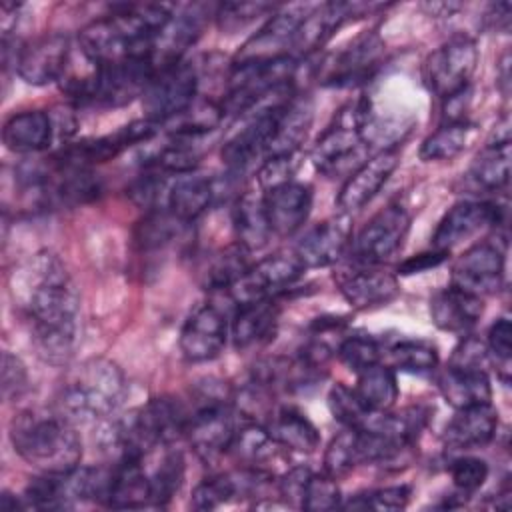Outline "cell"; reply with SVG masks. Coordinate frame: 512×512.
Instances as JSON below:
<instances>
[{"label": "cell", "instance_id": "30bf717a", "mask_svg": "<svg viewBox=\"0 0 512 512\" xmlns=\"http://www.w3.org/2000/svg\"><path fill=\"white\" fill-rule=\"evenodd\" d=\"M410 214L402 204H388L378 210L350 242L356 264L380 266L390 260L410 232Z\"/></svg>", "mask_w": 512, "mask_h": 512}, {"label": "cell", "instance_id": "5bb4252c", "mask_svg": "<svg viewBox=\"0 0 512 512\" xmlns=\"http://www.w3.org/2000/svg\"><path fill=\"white\" fill-rule=\"evenodd\" d=\"M506 220V206L498 200H462L438 222L432 234V248L452 250L486 226H500Z\"/></svg>", "mask_w": 512, "mask_h": 512}, {"label": "cell", "instance_id": "7a4b0ae2", "mask_svg": "<svg viewBox=\"0 0 512 512\" xmlns=\"http://www.w3.org/2000/svg\"><path fill=\"white\" fill-rule=\"evenodd\" d=\"M172 14L166 4H118L80 30V50L94 66L150 58L154 40Z\"/></svg>", "mask_w": 512, "mask_h": 512}, {"label": "cell", "instance_id": "74e56055", "mask_svg": "<svg viewBox=\"0 0 512 512\" xmlns=\"http://www.w3.org/2000/svg\"><path fill=\"white\" fill-rule=\"evenodd\" d=\"M384 356H388L390 368L410 374L432 372L438 368L440 362L436 344L422 338H402L392 346L384 348Z\"/></svg>", "mask_w": 512, "mask_h": 512}, {"label": "cell", "instance_id": "277c9868", "mask_svg": "<svg viewBox=\"0 0 512 512\" xmlns=\"http://www.w3.org/2000/svg\"><path fill=\"white\" fill-rule=\"evenodd\" d=\"M126 398V378L108 358H88L72 368L58 392V412L72 424L102 422L116 414Z\"/></svg>", "mask_w": 512, "mask_h": 512}, {"label": "cell", "instance_id": "4dcf8cb0", "mask_svg": "<svg viewBox=\"0 0 512 512\" xmlns=\"http://www.w3.org/2000/svg\"><path fill=\"white\" fill-rule=\"evenodd\" d=\"M144 460L146 458H120L112 466L106 506L132 510L152 506L150 474L144 466Z\"/></svg>", "mask_w": 512, "mask_h": 512}, {"label": "cell", "instance_id": "d590c367", "mask_svg": "<svg viewBox=\"0 0 512 512\" xmlns=\"http://www.w3.org/2000/svg\"><path fill=\"white\" fill-rule=\"evenodd\" d=\"M280 446L270 436L268 428L264 424L252 422L242 428H236V434L232 438V444L228 452L244 466V468H256L266 470L264 464L276 456V450ZM268 472V470H266Z\"/></svg>", "mask_w": 512, "mask_h": 512}, {"label": "cell", "instance_id": "ac0fdd59", "mask_svg": "<svg viewBox=\"0 0 512 512\" xmlns=\"http://www.w3.org/2000/svg\"><path fill=\"white\" fill-rule=\"evenodd\" d=\"M352 242V218L348 214H336L316 226H312L296 244L294 256L308 268H326L336 264Z\"/></svg>", "mask_w": 512, "mask_h": 512}, {"label": "cell", "instance_id": "c3c4849f", "mask_svg": "<svg viewBox=\"0 0 512 512\" xmlns=\"http://www.w3.org/2000/svg\"><path fill=\"white\" fill-rule=\"evenodd\" d=\"M410 500V486L396 484L356 494L344 508L352 510H402Z\"/></svg>", "mask_w": 512, "mask_h": 512}, {"label": "cell", "instance_id": "83f0119b", "mask_svg": "<svg viewBox=\"0 0 512 512\" xmlns=\"http://www.w3.org/2000/svg\"><path fill=\"white\" fill-rule=\"evenodd\" d=\"M56 138L52 114L46 110H22L12 114L2 128V142L14 154H36L50 148Z\"/></svg>", "mask_w": 512, "mask_h": 512}, {"label": "cell", "instance_id": "6da1fadb", "mask_svg": "<svg viewBox=\"0 0 512 512\" xmlns=\"http://www.w3.org/2000/svg\"><path fill=\"white\" fill-rule=\"evenodd\" d=\"M14 302L30 322L38 354L62 366L70 360L80 314V294L66 266L56 254L38 252L10 280Z\"/></svg>", "mask_w": 512, "mask_h": 512}, {"label": "cell", "instance_id": "ba28073f", "mask_svg": "<svg viewBox=\"0 0 512 512\" xmlns=\"http://www.w3.org/2000/svg\"><path fill=\"white\" fill-rule=\"evenodd\" d=\"M236 428L232 402L224 394L204 390L196 408L190 410L186 440L202 460L212 462L228 452Z\"/></svg>", "mask_w": 512, "mask_h": 512}, {"label": "cell", "instance_id": "603a6c76", "mask_svg": "<svg viewBox=\"0 0 512 512\" xmlns=\"http://www.w3.org/2000/svg\"><path fill=\"white\" fill-rule=\"evenodd\" d=\"M384 52V44L376 34H364L356 38L348 48L334 56L328 66L326 86H356L366 82L378 68Z\"/></svg>", "mask_w": 512, "mask_h": 512}, {"label": "cell", "instance_id": "ffe728a7", "mask_svg": "<svg viewBox=\"0 0 512 512\" xmlns=\"http://www.w3.org/2000/svg\"><path fill=\"white\" fill-rule=\"evenodd\" d=\"M336 282L344 300L356 310L386 306L400 294L398 276L380 266L356 264L352 270H342Z\"/></svg>", "mask_w": 512, "mask_h": 512}, {"label": "cell", "instance_id": "484cf974", "mask_svg": "<svg viewBox=\"0 0 512 512\" xmlns=\"http://www.w3.org/2000/svg\"><path fill=\"white\" fill-rule=\"evenodd\" d=\"M498 410L490 404H476L456 410L448 420L442 440L450 450H474L482 448L496 436Z\"/></svg>", "mask_w": 512, "mask_h": 512}, {"label": "cell", "instance_id": "ee69618b", "mask_svg": "<svg viewBox=\"0 0 512 512\" xmlns=\"http://www.w3.org/2000/svg\"><path fill=\"white\" fill-rule=\"evenodd\" d=\"M356 466H358L356 430L344 428L326 446V452H324V472L338 480V478L350 474Z\"/></svg>", "mask_w": 512, "mask_h": 512}, {"label": "cell", "instance_id": "60d3db41", "mask_svg": "<svg viewBox=\"0 0 512 512\" xmlns=\"http://www.w3.org/2000/svg\"><path fill=\"white\" fill-rule=\"evenodd\" d=\"M152 488V506H166L184 482V456L180 450H170L166 446L158 466L148 472Z\"/></svg>", "mask_w": 512, "mask_h": 512}, {"label": "cell", "instance_id": "9a60e30c", "mask_svg": "<svg viewBox=\"0 0 512 512\" xmlns=\"http://www.w3.org/2000/svg\"><path fill=\"white\" fill-rule=\"evenodd\" d=\"M398 164H400V150L396 146L382 148L376 154H372L342 184L336 196L338 212L352 216L356 210L364 208L380 192V188L390 180Z\"/></svg>", "mask_w": 512, "mask_h": 512}, {"label": "cell", "instance_id": "d4e9b609", "mask_svg": "<svg viewBox=\"0 0 512 512\" xmlns=\"http://www.w3.org/2000/svg\"><path fill=\"white\" fill-rule=\"evenodd\" d=\"M314 120L312 100L304 94H294L280 110L268 140L264 160L280 156H296L304 144Z\"/></svg>", "mask_w": 512, "mask_h": 512}, {"label": "cell", "instance_id": "681fc988", "mask_svg": "<svg viewBox=\"0 0 512 512\" xmlns=\"http://www.w3.org/2000/svg\"><path fill=\"white\" fill-rule=\"evenodd\" d=\"M486 354L496 364L504 382H508L510 374V358H512V324L506 316L492 322L486 334Z\"/></svg>", "mask_w": 512, "mask_h": 512}, {"label": "cell", "instance_id": "8992f818", "mask_svg": "<svg viewBox=\"0 0 512 512\" xmlns=\"http://www.w3.org/2000/svg\"><path fill=\"white\" fill-rule=\"evenodd\" d=\"M368 118L370 112L366 102H356L350 110H342L338 120L320 134L310 152L312 164L320 174L328 178H348L370 158V144L364 136V124Z\"/></svg>", "mask_w": 512, "mask_h": 512}, {"label": "cell", "instance_id": "f6af8a7d", "mask_svg": "<svg viewBox=\"0 0 512 512\" xmlns=\"http://www.w3.org/2000/svg\"><path fill=\"white\" fill-rule=\"evenodd\" d=\"M276 10L274 4L268 2H222L214 10V18L220 30L232 34L250 22H254L258 16L272 14Z\"/></svg>", "mask_w": 512, "mask_h": 512}, {"label": "cell", "instance_id": "e575fe53", "mask_svg": "<svg viewBox=\"0 0 512 512\" xmlns=\"http://www.w3.org/2000/svg\"><path fill=\"white\" fill-rule=\"evenodd\" d=\"M250 252L240 244L220 248L202 262L200 284L212 292H228L250 268Z\"/></svg>", "mask_w": 512, "mask_h": 512}, {"label": "cell", "instance_id": "7402d4cb", "mask_svg": "<svg viewBox=\"0 0 512 512\" xmlns=\"http://www.w3.org/2000/svg\"><path fill=\"white\" fill-rule=\"evenodd\" d=\"M206 6L194 4L184 8L182 12L172 14L170 22L160 30L154 40L150 60L154 70L166 68L170 64L182 62L184 52L200 38L204 22H206Z\"/></svg>", "mask_w": 512, "mask_h": 512}, {"label": "cell", "instance_id": "db71d44e", "mask_svg": "<svg viewBox=\"0 0 512 512\" xmlns=\"http://www.w3.org/2000/svg\"><path fill=\"white\" fill-rule=\"evenodd\" d=\"M510 12H512L510 2L492 4L486 14V24L496 32H506L510 28Z\"/></svg>", "mask_w": 512, "mask_h": 512}, {"label": "cell", "instance_id": "7c38bea8", "mask_svg": "<svg viewBox=\"0 0 512 512\" xmlns=\"http://www.w3.org/2000/svg\"><path fill=\"white\" fill-rule=\"evenodd\" d=\"M506 258L498 242L470 246L452 266L450 284L480 298L496 294L504 284Z\"/></svg>", "mask_w": 512, "mask_h": 512}, {"label": "cell", "instance_id": "cb8c5ba5", "mask_svg": "<svg viewBox=\"0 0 512 512\" xmlns=\"http://www.w3.org/2000/svg\"><path fill=\"white\" fill-rule=\"evenodd\" d=\"M484 312V298L470 294L458 286L448 284L446 288L434 292L430 298V318L432 322L450 334L466 336L478 324Z\"/></svg>", "mask_w": 512, "mask_h": 512}, {"label": "cell", "instance_id": "bcb514c9", "mask_svg": "<svg viewBox=\"0 0 512 512\" xmlns=\"http://www.w3.org/2000/svg\"><path fill=\"white\" fill-rule=\"evenodd\" d=\"M488 464L478 456H456L448 464V474L460 496H470L482 488L488 478Z\"/></svg>", "mask_w": 512, "mask_h": 512}, {"label": "cell", "instance_id": "d6986e66", "mask_svg": "<svg viewBox=\"0 0 512 512\" xmlns=\"http://www.w3.org/2000/svg\"><path fill=\"white\" fill-rule=\"evenodd\" d=\"M366 8L370 10V6L356 2H326L312 6L294 34L290 56L298 60L300 56L314 54L334 36L338 28H342L350 18L360 16Z\"/></svg>", "mask_w": 512, "mask_h": 512}, {"label": "cell", "instance_id": "7bdbcfd3", "mask_svg": "<svg viewBox=\"0 0 512 512\" xmlns=\"http://www.w3.org/2000/svg\"><path fill=\"white\" fill-rule=\"evenodd\" d=\"M336 356L348 370L358 374L374 364H380L384 358V348L372 336L346 334L336 348Z\"/></svg>", "mask_w": 512, "mask_h": 512}, {"label": "cell", "instance_id": "ab89813d", "mask_svg": "<svg viewBox=\"0 0 512 512\" xmlns=\"http://www.w3.org/2000/svg\"><path fill=\"white\" fill-rule=\"evenodd\" d=\"M224 118V110L220 102L214 100H194L182 114L174 120L166 122L170 136H198L202 138L210 130H214Z\"/></svg>", "mask_w": 512, "mask_h": 512}, {"label": "cell", "instance_id": "44dd1931", "mask_svg": "<svg viewBox=\"0 0 512 512\" xmlns=\"http://www.w3.org/2000/svg\"><path fill=\"white\" fill-rule=\"evenodd\" d=\"M262 194L272 236H292L306 224L314 198L308 184L288 180L262 190Z\"/></svg>", "mask_w": 512, "mask_h": 512}, {"label": "cell", "instance_id": "52a82bcc", "mask_svg": "<svg viewBox=\"0 0 512 512\" xmlns=\"http://www.w3.org/2000/svg\"><path fill=\"white\" fill-rule=\"evenodd\" d=\"M476 66L478 48L474 38L456 34L428 54L422 64V82L434 96L448 100L470 88Z\"/></svg>", "mask_w": 512, "mask_h": 512}, {"label": "cell", "instance_id": "9c48e42d", "mask_svg": "<svg viewBox=\"0 0 512 512\" xmlns=\"http://www.w3.org/2000/svg\"><path fill=\"white\" fill-rule=\"evenodd\" d=\"M198 84V70L186 60L156 70L142 94L146 118L160 126L174 120L198 98Z\"/></svg>", "mask_w": 512, "mask_h": 512}, {"label": "cell", "instance_id": "f907efd6", "mask_svg": "<svg viewBox=\"0 0 512 512\" xmlns=\"http://www.w3.org/2000/svg\"><path fill=\"white\" fill-rule=\"evenodd\" d=\"M0 386H2V398L6 402L22 398L24 392L28 390V370H26L24 362L8 350L2 354Z\"/></svg>", "mask_w": 512, "mask_h": 512}, {"label": "cell", "instance_id": "1f68e13d", "mask_svg": "<svg viewBox=\"0 0 512 512\" xmlns=\"http://www.w3.org/2000/svg\"><path fill=\"white\" fill-rule=\"evenodd\" d=\"M232 226L236 234V244H240L248 252L262 250L272 238V230L268 224L264 194L256 190H246L238 196L232 208Z\"/></svg>", "mask_w": 512, "mask_h": 512}, {"label": "cell", "instance_id": "2e32d148", "mask_svg": "<svg viewBox=\"0 0 512 512\" xmlns=\"http://www.w3.org/2000/svg\"><path fill=\"white\" fill-rule=\"evenodd\" d=\"M228 340V318L216 304L196 308L184 322L178 338L188 362H210L224 350Z\"/></svg>", "mask_w": 512, "mask_h": 512}, {"label": "cell", "instance_id": "f1b7e54d", "mask_svg": "<svg viewBox=\"0 0 512 512\" xmlns=\"http://www.w3.org/2000/svg\"><path fill=\"white\" fill-rule=\"evenodd\" d=\"M216 196V184L210 176L200 172H186L174 176L166 190L164 208L184 224H192L200 218L212 204Z\"/></svg>", "mask_w": 512, "mask_h": 512}, {"label": "cell", "instance_id": "8d00e7d4", "mask_svg": "<svg viewBox=\"0 0 512 512\" xmlns=\"http://www.w3.org/2000/svg\"><path fill=\"white\" fill-rule=\"evenodd\" d=\"M354 390L362 398V402L372 410H380V412L392 410L400 396L396 370L382 362L374 364L358 372V382Z\"/></svg>", "mask_w": 512, "mask_h": 512}, {"label": "cell", "instance_id": "3957f363", "mask_svg": "<svg viewBox=\"0 0 512 512\" xmlns=\"http://www.w3.org/2000/svg\"><path fill=\"white\" fill-rule=\"evenodd\" d=\"M14 452L44 474H62L80 466L82 440L76 424L60 412L22 410L10 422Z\"/></svg>", "mask_w": 512, "mask_h": 512}, {"label": "cell", "instance_id": "816d5d0a", "mask_svg": "<svg viewBox=\"0 0 512 512\" xmlns=\"http://www.w3.org/2000/svg\"><path fill=\"white\" fill-rule=\"evenodd\" d=\"M310 476H312V470L308 466H294L286 470L278 480V492L282 500L290 506L300 508Z\"/></svg>", "mask_w": 512, "mask_h": 512}, {"label": "cell", "instance_id": "4316f807", "mask_svg": "<svg viewBox=\"0 0 512 512\" xmlns=\"http://www.w3.org/2000/svg\"><path fill=\"white\" fill-rule=\"evenodd\" d=\"M436 386L454 410L492 402V384L484 368L446 364L436 376Z\"/></svg>", "mask_w": 512, "mask_h": 512}, {"label": "cell", "instance_id": "d6a6232c", "mask_svg": "<svg viewBox=\"0 0 512 512\" xmlns=\"http://www.w3.org/2000/svg\"><path fill=\"white\" fill-rule=\"evenodd\" d=\"M276 444L290 452L312 454L320 446V432L312 420L294 406H280L264 424Z\"/></svg>", "mask_w": 512, "mask_h": 512}, {"label": "cell", "instance_id": "7dc6e473", "mask_svg": "<svg viewBox=\"0 0 512 512\" xmlns=\"http://www.w3.org/2000/svg\"><path fill=\"white\" fill-rule=\"evenodd\" d=\"M340 506H342V494L336 478H332L326 472L322 474L312 472L300 508L310 512H328Z\"/></svg>", "mask_w": 512, "mask_h": 512}, {"label": "cell", "instance_id": "4fadbf2b", "mask_svg": "<svg viewBox=\"0 0 512 512\" xmlns=\"http://www.w3.org/2000/svg\"><path fill=\"white\" fill-rule=\"evenodd\" d=\"M70 50V38L66 34H42L16 48L14 68L26 84L46 86L62 78Z\"/></svg>", "mask_w": 512, "mask_h": 512}, {"label": "cell", "instance_id": "b9f144b4", "mask_svg": "<svg viewBox=\"0 0 512 512\" xmlns=\"http://www.w3.org/2000/svg\"><path fill=\"white\" fill-rule=\"evenodd\" d=\"M184 226H188V224L174 218L164 206L154 208V210H148L146 218L140 222V226L136 230V240L146 250L164 248L174 238H178V234L182 232Z\"/></svg>", "mask_w": 512, "mask_h": 512}, {"label": "cell", "instance_id": "11a10c76", "mask_svg": "<svg viewBox=\"0 0 512 512\" xmlns=\"http://www.w3.org/2000/svg\"><path fill=\"white\" fill-rule=\"evenodd\" d=\"M0 508H2V510H16V508H26L24 496L16 498V496H14V494H10V492H2V496H0Z\"/></svg>", "mask_w": 512, "mask_h": 512}, {"label": "cell", "instance_id": "e0dca14e", "mask_svg": "<svg viewBox=\"0 0 512 512\" xmlns=\"http://www.w3.org/2000/svg\"><path fill=\"white\" fill-rule=\"evenodd\" d=\"M312 6L306 4H292L284 8H276L266 24L240 48L234 62L244 60H272L290 54V46L294 40V34L304 20V16L310 12Z\"/></svg>", "mask_w": 512, "mask_h": 512}, {"label": "cell", "instance_id": "f5cc1de1", "mask_svg": "<svg viewBox=\"0 0 512 512\" xmlns=\"http://www.w3.org/2000/svg\"><path fill=\"white\" fill-rule=\"evenodd\" d=\"M450 252L448 250H440V248H430L426 252L414 254L410 258H406L404 262L398 264L396 268V276H412V274H420L426 270H432L440 264H444L448 260Z\"/></svg>", "mask_w": 512, "mask_h": 512}, {"label": "cell", "instance_id": "f546056e", "mask_svg": "<svg viewBox=\"0 0 512 512\" xmlns=\"http://www.w3.org/2000/svg\"><path fill=\"white\" fill-rule=\"evenodd\" d=\"M278 316V298H262L238 304L230 322V336L234 340V346L244 350L274 338Z\"/></svg>", "mask_w": 512, "mask_h": 512}, {"label": "cell", "instance_id": "836d02e7", "mask_svg": "<svg viewBox=\"0 0 512 512\" xmlns=\"http://www.w3.org/2000/svg\"><path fill=\"white\" fill-rule=\"evenodd\" d=\"M466 180L482 192H500L510 180V140H490L472 160Z\"/></svg>", "mask_w": 512, "mask_h": 512}, {"label": "cell", "instance_id": "5b68a950", "mask_svg": "<svg viewBox=\"0 0 512 512\" xmlns=\"http://www.w3.org/2000/svg\"><path fill=\"white\" fill-rule=\"evenodd\" d=\"M154 72L150 58H130L96 66L92 74L68 82L66 92L78 106L120 108L142 98Z\"/></svg>", "mask_w": 512, "mask_h": 512}, {"label": "cell", "instance_id": "8fae6325", "mask_svg": "<svg viewBox=\"0 0 512 512\" xmlns=\"http://www.w3.org/2000/svg\"><path fill=\"white\" fill-rule=\"evenodd\" d=\"M304 266L292 254H270L246 270V274L228 290L230 298L238 304L262 300V298H278L284 290L298 282L304 274Z\"/></svg>", "mask_w": 512, "mask_h": 512}, {"label": "cell", "instance_id": "f35d334b", "mask_svg": "<svg viewBox=\"0 0 512 512\" xmlns=\"http://www.w3.org/2000/svg\"><path fill=\"white\" fill-rule=\"evenodd\" d=\"M472 134V126L466 120L444 122L432 134H428L420 144V160L424 162H444L456 158L464 152Z\"/></svg>", "mask_w": 512, "mask_h": 512}]
</instances>
